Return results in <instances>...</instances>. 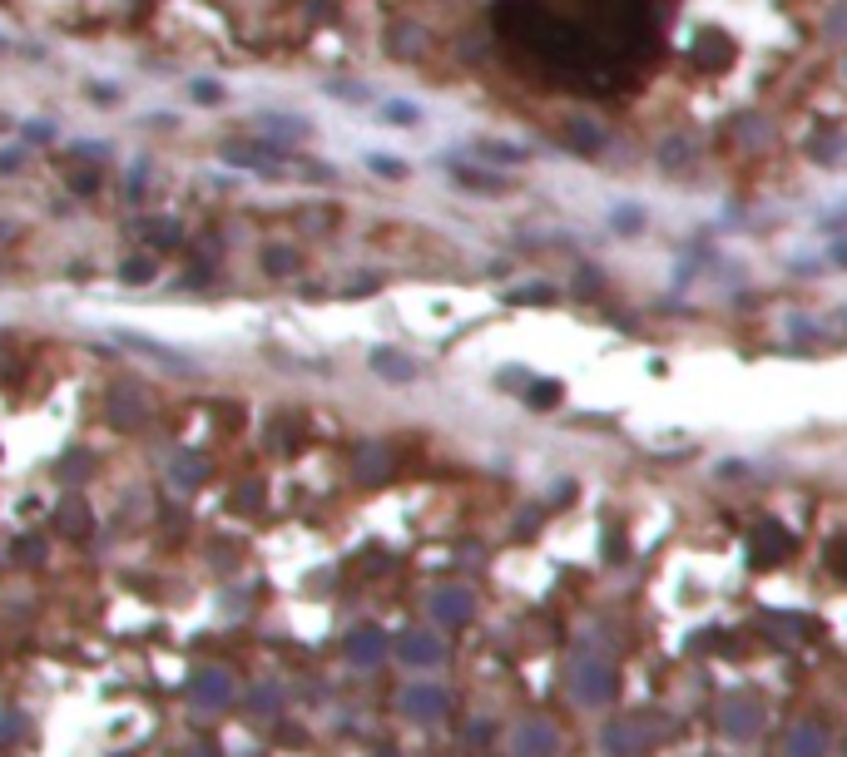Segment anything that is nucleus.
I'll return each mask as SVG.
<instances>
[{"instance_id": "3", "label": "nucleus", "mask_w": 847, "mask_h": 757, "mask_svg": "<svg viewBox=\"0 0 847 757\" xmlns=\"http://www.w3.org/2000/svg\"><path fill=\"white\" fill-rule=\"evenodd\" d=\"M377 119H382V124H396V129H412V124H421V109L406 104V100H392V104L377 109Z\"/></svg>"}, {"instance_id": "15", "label": "nucleus", "mask_w": 847, "mask_h": 757, "mask_svg": "<svg viewBox=\"0 0 847 757\" xmlns=\"http://www.w3.org/2000/svg\"><path fill=\"white\" fill-rule=\"evenodd\" d=\"M0 129H5V119H0Z\"/></svg>"}, {"instance_id": "2", "label": "nucleus", "mask_w": 847, "mask_h": 757, "mask_svg": "<svg viewBox=\"0 0 847 757\" xmlns=\"http://www.w3.org/2000/svg\"><path fill=\"white\" fill-rule=\"evenodd\" d=\"M90 525H94V515H90V505L84 500H60L55 505V530L60 535H90Z\"/></svg>"}, {"instance_id": "14", "label": "nucleus", "mask_w": 847, "mask_h": 757, "mask_svg": "<svg viewBox=\"0 0 847 757\" xmlns=\"http://www.w3.org/2000/svg\"><path fill=\"white\" fill-rule=\"evenodd\" d=\"M188 757H219V753H213L209 743H194V753H188Z\"/></svg>"}, {"instance_id": "7", "label": "nucleus", "mask_w": 847, "mask_h": 757, "mask_svg": "<svg viewBox=\"0 0 847 757\" xmlns=\"http://www.w3.org/2000/svg\"><path fill=\"white\" fill-rule=\"evenodd\" d=\"M119 277H124L129 287H140V283H149L154 277V258H129L124 267H119Z\"/></svg>"}, {"instance_id": "13", "label": "nucleus", "mask_w": 847, "mask_h": 757, "mask_svg": "<svg viewBox=\"0 0 847 757\" xmlns=\"http://www.w3.org/2000/svg\"><path fill=\"white\" fill-rule=\"evenodd\" d=\"M372 169H377V173H402V163H392V159H372Z\"/></svg>"}, {"instance_id": "10", "label": "nucleus", "mask_w": 847, "mask_h": 757, "mask_svg": "<svg viewBox=\"0 0 847 757\" xmlns=\"http://www.w3.org/2000/svg\"><path fill=\"white\" fill-rule=\"evenodd\" d=\"M188 94H194L198 104H219V100H223V90H219L213 80H194V84H188Z\"/></svg>"}, {"instance_id": "1", "label": "nucleus", "mask_w": 847, "mask_h": 757, "mask_svg": "<svg viewBox=\"0 0 847 757\" xmlns=\"http://www.w3.org/2000/svg\"><path fill=\"white\" fill-rule=\"evenodd\" d=\"M228 678L219 673V668H198L194 673V703H204V708H219L223 698H228Z\"/></svg>"}, {"instance_id": "11", "label": "nucleus", "mask_w": 847, "mask_h": 757, "mask_svg": "<svg viewBox=\"0 0 847 757\" xmlns=\"http://www.w3.org/2000/svg\"><path fill=\"white\" fill-rule=\"evenodd\" d=\"M94 184H100V179H94L90 169H80V173H70V188H80V194H94Z\"/></svg>"}, {"instance_id": "8", "label": "nucleus", "mask_w": 847, "mask_h": 757, "mask_svg": "<svg viewBox=\"0 0 847 757\" xmlns=\"http://www.w3.org/2000/svg\"><path fill=\"white\" fill-rule=\"evenodd\" d=\"M144 238H149L154 248H174V243H179V228H174V223H144Z\"/></svg>"}, {"instance_id": "6", "label": "nucleus", "mask_w": 847, "mask_h": 757, "mask_svg": "<svg viewBox=\"0 0 847 757\" xmlns=\"http://www.w3.org/2000/svg\"><path fill=\"white\" fill-rule=\"evenodd\" d=\"M258 124L273 129V134H288V139H302V134H308V124H302V119H288V115H263Z\"/></svg>"}, {"instance_id": "4", "label": "nucleus", "mask_w": 847, "mask_h": 757, "mask_svg": "<svg viewBox=\"0 0 847 757\" xmlns=\"http://www.w3.org/2000/svg\"><path fill=\"white\" fill-rule=\"evenodd\" d=\"M204 475H209V460L204 456H179L174 460V485H204Z\"/></svg>"}, {"instance_id": "5", "label": "nucleus", "mask_w": 847, "mask_h": 757, "mask_svg": "<svg viewBox=\"0 0 847 757\" xmlns=\"http://www.w3.org/2000/svg\"><path fill=\"white\" fill-rule=\"evenodd\" d=\"M263 267H268L273 277H288L292 267H298V252H292V248H268V252H263Z\"/></svg>"}, {"instance_id": "12", "label": "nucleus", "mask_w": 847, "mask_h": 757, "mask_svg": "<svg viewBox=\"0 0 847 757\" xmlns=\"http://www.w3.org/2000/svg\"><path fill=\"white\" fill-rule=\"evenodd\" d=\"M377 367H382V371H396V377H406V371H412L406 362H396V356H377Z\"/></svg>"}, {"instance_id": "9", "label": "nucleus", "mask_w": 847, "mask_h": 757, "mask_svg": "<svg viewBox=\"0 0 847 757\" xmlns=\"http://www.w3.org/2000/svg\"><path fill=\"white\" fill-rule=\"evenodd\" d=\"M109 411H115V421H134V416H140V396H134V391H124V396H115V402H109Z\"/></svg>"}]
</instances>
